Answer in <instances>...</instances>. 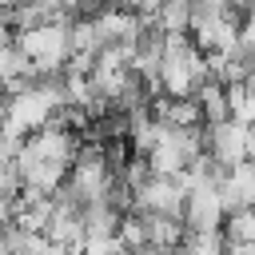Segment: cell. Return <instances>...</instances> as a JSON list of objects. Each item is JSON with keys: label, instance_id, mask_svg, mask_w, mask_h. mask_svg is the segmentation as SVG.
<instances>
[{"label": "cell", "instance_id": "cell-5", "mask_svg": "<svg viewBox=\"0 0 255 255\" xmlns=\"http://www.w3.org/2000/svg\"><path fill=\"white\" fill-rule=\"evenodd\" d=\"M219 191H223L227 211H235V207H255V159H239V163L223 167Z\"/></svg>", "mask_w": 255, "mask_h": 255}, {"label": "cell", "instance_id": "cell-9", "mask_svg": "<svg viewBox=\"0 0 255 255\" xmlns=\"http://www.w3.org/2000/svg\"><path fill=\"white\" fill-rule=\"evenodd\" d=\"M175 255H227V239L223 231H187Z\"/></svg>", "mask_w": 255, "mask_h": 255}, {"label": "cell", "instance_id": "cell-11", "mask_svg": "<svg viewBox=\"0 0 255 255\" xmlns=\"http://www.w3.org/2000/svg\"><path fill=\"white\" fill-rule=\"evenodd\" d=\"M247 84H251V92H255V72H251V76H247Z\"/></svg>", "mask_w": 255, "mask_h": 255}, {"label": "cell", "instance_id": "cell-1", "mask_svg": "<svg viewBox=\"0 0 255 255\" xmlns=\"http://www.w3.org/2000/svg\"><path fill=\"white\" fill-rule=\"evenodd\" d=\"M64 104H68V96H64L60 76H36V80L4 92V100H0V139L20 147V139L32 135L44 124H52Z\"/></svg>", "mask_w": 255, "mask_h": 255}, {"label": "cell", "instance_id": "cell-4", "mask_svg": "<svg viewBox=\"0 0 255 255\" xmlns=\"http://www.w3.org/2000/svg\"><path fill=\"white\" fill-rule=\"evenodd\" d=\"M247 124H239V120H215V124H203V147H207V155L219 163V167H231V163H239V159H247Z\"/></svg>", "mask_w": 255, "mask_h": 255}, {"label": "cell", "instance_id": "cell-7", "mask_svg": "<svg viewBox=\"0 0 255 255\" xmlns=\"http://www.w3.org/2000/svg\"><path fill=\"white\" fill-rule=\"evenodd\" d=\"M195 100H199V112H203V124H215V120H227V84L219 80H203L195 88Z\"/></svg>", "mask_w": 255, "mask_h": 255}, {"label": "cell", "instance_id": "cell-6", "mask_svg": "<svg viewBox=\"0 0 255 255\" xmlns=\"http://www.w3.org/2000/svg\"><path fill=\"white\" fill-rule=\"evenodd\" d=\"M28 80H36L32 60L16 48V40H4L0 44V92H12L20 84H28Z\"/></svg>", "mask_w": 255, "mask_h": 255}, {"label": "cell", "instance_id": "cell-2", "mask_svg": "<svg viewBox=\"0 0 255 255\" xmlns=\"http://www.w3.org/2000/svg\"><path fill=\"white\" fill-rule=\"evenodd\" d=\"M72 20L56 16V20H36L28 28H16V48L32 60L36 76H60L68 56H72Z\"/></svg>", "mask_w": 255, "mask_h": 255}, {"label": "cell", "instance_id": "cell-8", "mask_svg": "<svg viewBox=\"0 0 255 255\" xmlns=\"http://www.w3.org/2000/svg\"><path fill=\"white\" fill-rule=\"evenodd\" d=\"M227 116L239 120V124H247V128H255V92H251L247 80L227 84Z\"/></svg>", "mask_w": 255, "mask_h": 255}, {"label": "cell", "instance_id": "cell-10", "mask_svg": "<svg viewBox=\"0 0 255 255\" xmlns=\"http://www.w3.org/2000/svg\"><path fill=\"white\" fill-rule=\"evenodd\" d=\"M223 239L227 243H251L255 239V207H235L223 215Z\"/></svg>", "mask_w": 255, "mask_h": 255}, {"label": "cell", "instance_id": "cell-3", "mask_svg": "<svg viewBox=\"0 0 255 255\" xmlns=\"http://www.w3.org/2000/svg\"><path fill=\"white\" fill-rule=\"evenodd\" d=\"M187 36L195 40L199 52H223V56H231V52H239V16H235V8L219 12V16H191Z\"/></svg>", "mask_w": 255, "mask_h": 255}]
</instances>
